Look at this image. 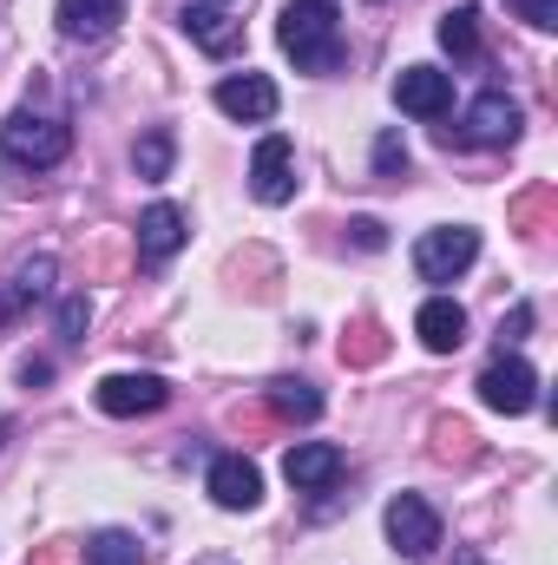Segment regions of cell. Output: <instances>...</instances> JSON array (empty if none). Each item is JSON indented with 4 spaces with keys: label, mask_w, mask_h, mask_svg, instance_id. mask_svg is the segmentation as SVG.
I'll return each mask as SVG.
<instances>
[{
    "label": "cell",
    "mask_w": 558,
    "mask_h": 565,
    "mask_svg": "<svg viewBox=\"0 0 558 565\" xmlns=\"http://www.w3.org/2000/svg\"><path fill=\"white\" fill-rule=\"evenodd\" d=\"M277 40L302 73H335L342 66V13H335V0H289L277 20Z\"/></svg>",
    "instance_id": "cell-1"
},
{
    "label": "cell",
    "mask_w": 558,
    "mask_h": 565,
    "mask_svg": "<svg viewBox=\"0 0 558 565\" xmlns=\"http://www.w3.org/2000/svg\"><path fill=\"white\" fill-rule=\"evenodd\" d=\"M0 151L13 158V164H33V171H46V164H60L66 151H73V132L60 126V119H46V113H7V126H0Z\"/></svg>",
    "instance_id": "cell-2"
},
{
    "label": "cell",
    "mask_w": 558,
    "mask_h": 565,
    "mask_svg": "<svg viewBox=\"0 0 558 565\" xmlns=\"http://www.w3.org/2000/svg\"><path fill=\"white\" fill-rule=\"evenodd\" d=\"M473 388H480V402H486L493 415H526V408L539 402V375H533V362H526V355H506V349L480 369Z\"/></svg>",
    "instance_id": "cell-3"
},
{
    "label": "cell",
    "mask_w": 558,
    "mask_h": 565,
    "mask_svg": "<svg viewBox=\"0 0 558 565\" xmlns=\"http://www.w3.org/2000/svg\"><path fill=\"white\" fill-rule=\"evenodd\" d=\"M473 257H480V231H466V224H447V231H427L415 244V270L420 282H453L473 270Z\"/></svg>",
    "instance_id": "cell-4"
},
{
    "label": "cell",
    "mask_w": 558,
    "mask_h": 565,
    "mask_svg": "<svg viewBox=\"0 0 558 565\" xmlns=\"http://www.w3.org/2000/svg\"><path fill=\"white\" fill-rule=\"evenodd\" d=\"M382 526H388V546H395L401 559H427V553L440 546V513H433L420 493H395L388 513H382Z\"/></svg>",
    "instance_id": "cell-5"
},
{
    "label": "cell",
    "mask_w": 558,
    "mask_h": 565,
    "mask_svg": "<svg viewBox=\"0 0 558 565\" xmlns=\"http://www.w3.org/2000/svg\"><path fill=\"white\" fill-rule=\"evenodd\" d=\"M440 139L447 145L453 139L460 145H513L519 139V99H506V93H480V99L466 106V126H460V132L447 126Z\"/></svg>",
    "instance_id": "cell-6"
},
{
    "label": "cell",
    "mask_w": 558,
    "mask_h": 565,
    "mask_svg": "<svg viewBox=\"0 0 558 565\" xmlns=\"http://www.w3.org/2000/svg\"><path fill=\"white\" fill-rule=\"evenodd\" d=\"M93 402H99L106 415L132 422V415H158V408L171 402V382H164V375H106V382L93 388Z\"/></svg>",
    "instance_id": "cell-7"
},
{
    "label": "cell",
    "mask_w": 558,
    "mask_h": 565,
    "mask_svg": "<svg viewBox=\"0 0 558 565\" xmlns=\"http://www.w3.org/2000/svg\"><path fill=\"white\" fill-rule=\"evenodd\" d=\"M277 79H264V73H230L224 86H217V113L224 119H237V126H270L277 119Z\"/></svg>",
    "instance_id": "cell-8"
},
{
    "label": "cell",
    "mask_w": 558,
    "mask_h": 565,
    "mask_svg": "<svg viewBox=\"0 0 558 565\" xmlns=\"http://www.w3.org/2000/svg\"><path fill=\"white\" fill-rule=\"evenodd\" d=\"M53 277H60V257H53V250H33V257H20V264L0 277V329H7L20 309H33V302L53 289Z\"/></svg>",
    "instance_id": "cell-9"
},
{
    "label": "cell",
    "mask_w": 558,
    "mask_h": 565,
    "mask_svg": "<svg viewBox=\"0 0 558 565\" xmlns=\"http://www.w3.org/2000/svg\"><path fill=\"white\" fill-rule=\"evenodd\" d=\"M250 198L257 204H289L296 198V145L282 132H270L257 145V158H250Z\"/></svg>",
    "instance_id": "cell-10"
},
{
    "label": "cell",
    "mask_w": 558,
    "mask_h": 565,
    "mask_svg": "<svg viewBox=\"0 0 558 565\" xmlns=\"http://www.w3.org/2000/svg\"><path fill=\"white\" fill-rule=\"evenodd\" d=\"M204 487H211V500H217L224 513H250V507L264 500V473H257V460H244V454H217Z\"/></svg>",
    "instance_id": "cell-11"
},
{
    "label": "cell",
    "mask_w": 558,
    "mask_h": 565,
    "mask_svg": "<svg viewBox=\"0 0 558 565\" xmlns=\"http://www.w3.org/2000/svg\"><path fill=\"white\" fill-rule=\"evenodd\" d=\"M395 106L415 113V119H440L453 106V73H440V66H401L395 73Z\"/></svg>",
    "instance_id": "cell-12"
},
{
    "label": "cell",
    "mask_w": 558,
    "mask_h": 565,
    "mask_svg": "<svg viewBox=\"0 0 558 565\" xmlns=\"http://www.w3.org/2000/svg\"><path fill=\"white\" fill-rule=\"evenodd\" d=\"M282 473H289L296 493H329V487L342 480V447H329V440H302V447H289Z\"/></svg>",
    "instance_id": "cell-13"
},
{
    "label": "cell",
    "mask_w": 558,
    "mask_h": 565,
    "mask_svg": "<svg viewBox=\"0 0 558 565\" xmlns=\"http://www.w3.org/2000/svg\"><path fill=\"white\" fill-rule=\"evenodd\" d=\"M178 20H184V33H191V40H197L211 60H230V53L244 46V20H230V13H224V7H211V0L184 7Z\"/></svg>",
    "instance_id": "cell-14"
},
{
    "label": "cell",
    "mask_w": 558,
    "mask_h": 565,
    "mask_svg": "<svg viewBox=\"0 0 558 565\" xmlns=\"http://www.w3.org/2000/svg\"><path fill=\"white\" fill-rule=\"evenodd\" d=\"M415 335L433 349V355H453L460 342H466V309L453 302V296H427L415 316Z\"/></svg>",
    "instance_id": "cell-15"
},
{
    "label": "cell",
    "mask_w": 558,
    "mask_h": 565,
    "mask_svg": "<svg viewBox=\"0 0 558 565\" xmlns=\"http://www.w3.org/2000/svg\"><path fill=\"white\" fill-rule=\"evenodd\" d=\"M178 244H184V211L178 204H151L139 217V264H171L178 257Z\"/></svg>",
    "instance_id": "cell-16"
},
{
    "label": "cell",
    "mask_w": 558,
    "mask_h": 565,
    "mask_svg": "<svg viewBox=\"0 0 558 565\" xmlns=\"http://www.w3.org/2000/svg\"><path fill=\"white\" fill-rule=\"evenodd\" d=\"M132 0H60V33L66 40H106L126 20Z\"/></svg>",
    "instance_id": "cell-17"
},
{
    "label": "cell",
    "mask_w": 558,
    "mask_h": 565,
    "mask_svg": "<svg viewBox=\"0 0 558 565\" xmlns=\"http://www.w3.org/2000/svg\"><path fill=\"white\" fill-rule=\"evenodd\" d=\"M440 46L453 60H480V7H447L440 13Z\"/></svg>",
    "instance_id": "cell-18"
},
{
    "label": "cell",
    "mask_w": 558,
    "mask_h": 565,
    "mask_svg": "<svg viewBox=\"0 0 558 565\" xmlns=\"http://www.w3.org/2000/svg\"><path fill=\"white\" fill-rule=\"evenodd\" d=\"M270 415H282V422H315L322 415V395L309 388V382H270Z\"/></svg>",
    "instance_id": "cell-19"
},
{
    "label": "cell",
    "mask_w": 558,
    "mask_h": 565,
    "mask_svg": "<svg viewBox=\"0 0 558 565\" xmlns=\"http://www.w3.org/2000/svg\"><path fill=\"white\" fill-rule=\"evenodd\" d=\"M79 553H86V565H139V540L119 533V526H106V533H93Z\"/></svg>",
    "instance_id": "cell-20"
},
{
    "label": "cell",
    "mask_w": 558,
    "mask_h": 565,
    "mask_svg": "<svg viewBox=\"0 0 558 565\" xmlns=\"http://www.w3.org/2000/svg\"><path fill=\"white\" fill-rule=\"evenodd\" d=\"M382 355H388V335H382L375 322H355V329L342 335V362H348V369H375Z\"/></svg>",
    "instance_id": "cell-21"
},
{
    "label": "cell",
    "mask_w": 558,
    "mask_h": 565,
    "mask_svg": "<svg viewBox=\"0 0 558 565\" xmlns=\"http://www.w3.org/2000/svg\"><path fill=\"white\" fill-rule=\"evenodd\" d=\"M171 158H178V145H171V132H164V126H158V132H144L139 151H132L139 178H171Z\"/></svg>",
    "instance_id": "cell-22"
},
{
    "label": "cell",
    "mask_w": 558,
    "mask_h": 565,
    "mask_svg": "<svg viewBox=\"0 0 558 565\" xmlns=\"http://www.w3.org/2000/svg\"><path fill=\"white\" fill-rule=\"evenodd\" d=\"M433 454H440V460H473V454H480V447H473V427L453 422V415H440V422H433Z\"/></svg>",
    "instance_id": "cell-23"
},
{
    "label": "cell",
    "mask_w": 558,
    "mask_h": 565,
    "mask_svg": "<svg viewBox=\"0 0 558 565\" xmlns=\"http://www.w3.org/2000/svg\"><path fill=\"white\" fill-rule=\"evenodd\" d=\"M86 322H93V296H66L60 302V342H86Z\"/></svg>",
    "instance_id": "cell-24"
},
{
    "label": "cell",
    "mask_w": 558,
    "mask_h": 565,
    "mask_svg": "<svg viewBox=\"0 0 558 565\" xmlns=\"http://www.w3.org/2000/svg\"><path fill=\"white\" fill-rule=\"evenodd\" d=\"M401 171H408V145H401V132H382V139H375V178L395 184Z\"/></svg>",
    "instance_id": "cell-25"
},
{
    "label": "cell",
    "mask_w": 558,
    "mask_h": 565,
    "mask_svg": "<svg viewBox=\"0 0 558 565\" xmlns=\"http://www.w3.org/2000/svg\"><path fill=\"white\" fill-rule=\"evenodd\" d=\"M348 237H355L362 250H382V244H388V231H382L375 217H355V224H348Z\"/></svg>",
    "instance_id": "cell-26"
},
{
    "label": "cell",
    "mask_w": 558,
    "mask_h": 565,
    "mask_svg": "<svg viewBox=\"0 0 558 565\" xmlns=\"http://www.w3.org/2000/svg\"><path fill=\"white\" fill-rule=\"evenodd\" d=\"M526 329H533V302H519V309H513V316L500 322V349H506V342H519Z\"/></svg>",
    "instance_id": "cell-27"
},
{
    "label": "cell",
    "mask_w": 558,
    "mask_h": 565,
    "mask_svg": "<svg viewBox=\"0 0 558 565\" xmlns=\"http://www.w3.org/2000/svg\"><path fill=\"white\" fill-rule=\"evenodd\" d=\"M513 7H519L533 26H558V0H513Z\"/></svg>",
    "instance_id": "cell-28"
},
{
    "label": "cell",
    "mask_w": 558,
    "mask_h": 565,
    "mask_svg": "<svg viewBox=\"0 0 558 565\" xmlns=\"http://www.w3.org/2000/svg\"><path fill=\"white\" fill-rule=\"evenodd\" d=\"M33 565H86V553H79V546H66V540H53V546H46Z\"/></svg>",
    "instance_id": "cell-29"
},
{
    "label": "cell",
    "mask_w": 558,
    "mask_h": 565,
    "mask_svg": "<svg viewBox=\"0 0 558 565\" xmlns=\"http://www.w3.org/2000/svg\"><path fill=\"white\" fill-rule=\"evenodd\" d=\"M20 382H26V388L53 382V362H46V355H26V362H20Z\"/></svg>",
    "instance_id": "cell-30"
},
{
    "label": "cell",
    "mask_w": 558,
    "mask_h": 565,
    "mask_svg": "<svg viewBox=\"0 0 558 565\" xmlns=\"http://www.w3.org/2000/svg\"><path fill=\"white\" fill-rule=\"evenodd\" d=\"M546 211H552V191H533V198H526L513 217H519V224H533V217H546Z\"/></svg>",
    "instance_id": "cell-31"
},
{
    "label": "cell",
    "mask_w": 558,
    "mask_h": 565,
    "mask_svg": "<svg viewBox=\"0 0 558 565\" xmlns=\"http://www.w3.org/2000/svg\"><path fill=\"white\" fill-rule=\"evenodd\" d=\"M7 434H13V422H0V447H7Z\"/></svg>",
    "instance_id": "cell-32"
}]
</instances>
